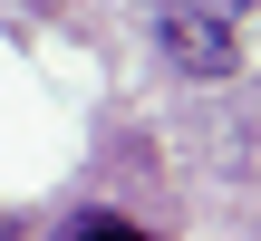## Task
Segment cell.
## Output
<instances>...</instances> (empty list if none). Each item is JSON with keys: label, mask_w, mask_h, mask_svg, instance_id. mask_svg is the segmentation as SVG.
Segmentation results:
<instances>
[{"label": "cell", "mask_w": 261, "mask_h": 241, "mask_svg": "<svg viewBox=\"0 0 261 241\" xmlns=\"http://www.w3.org/2000/svg\"><path fill=\"white\" fill-rule=\"evenodd\" d=\"M155 39H165V58H174L184 77H223V68L242 58V29H232L223 10H203V0H165Z\"/></svg>", "instance_id": "cell-1"}, {"label": "cell", "mask_w": 261, "mask_h": 241, "mask_svg": "<svg viewBox=\"0 0 261 241\" xmlns=\"http://www.w3.org/2000/svg\"><path fill=\"white\" fill-rule=\"evenodd\" d=\"M58 241H155V232H136V222H116V213H87V222H68Z\"/></svg>", "instance_id": "cell-2"}]
</instances>
